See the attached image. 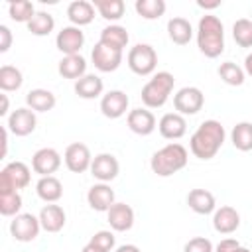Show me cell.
Listing matches in <instances>:
<instances>
[{"label":"cell","instance_id":"obj_1","mask_svg":"<svg viewBox=\"0 0 252 252\" xmlns=\"http://www.w3.org/2000/svg\"><path fill=\"white\" fill-rule=\"evenodd\" d=\"M224 138H226V132L219 120H205L197 126V130L189 140L191 154L199 159H211L222 148Z\"/></svg>","mask_w":252,"mask_h":252},{"label":"cell","instance_id":"obj_2","mask_svg":"<svg viewBox=\"0 0 252 252\" xmlns=\"http://www.w3.org/2000/svg\"><path fill=\"white\" fill-rule=\"evenodd\" d=\"M197 47L209 59H215L224 51V28L217 16H201L197 26Z\"/></svg>","mask_w":252,"mask_h":252},{"label":"cell","instance_id":"obj_3","mask_svg":"<svg viewBox=\"0 0 252 252\" xmlns=\"http://www.w3.org/2000/svg\"><path fill=\"white\" fill-rule=\"evenodd\" d=\"M187 150L185 146L177 144V142H171L167 146H163L161 150H158L152 159H150V167L156 175L159 177H169L177 171H181L185 165H187Z\"/></svg>","mask_w":252,"mask_h":252},{"label":"cell","instance_id":"obj_4","mask_svg":"<svg viewBox=\"0 0 252 252\" xmlns=\"http://www.w3.org/2000/svg\"><path fill=\"white\" fill-rule=\"evenodd\" d=\"M175 85V77L169 71H158L144 87H142V102L148 108H159L167 102Z\"/></svg>","mask_w":252,"mask_h":252},{"label":"cell","instance_id":"obj_5","mask_svg":"<svg viewBox=\"0 0 252 252\" xmlns=\"http://www.w3.org/2000/svg\"><path fill=\"white\" fill-rule=\"evenodd\" d=\"M32 173L30 167L24 161H10L0 171V195L2 193H14L30 185Z\"/></svg>","mask_w":252,"mask_h":252},{"label":"cell","instance_id":"obj_6","mask_svg":"<svg viewBox=\"0 0 252 252\" xmlns=\"http://www.w3.org/2000/svg\"><path fill=\"white\" fill-rule=\"evenodd\" d=\"M158 65V53L150 43H136L128 51V67L136 75H152Z\"/></svg>","mask_w":252,"mask_h":252},{"label":"cell","instance_id":"obj_7","mask_svg":"<svg viewBox=\"0 0 252 252\" xmlns=\"http://www.w3.org/2000/svg\"><path fill=\"white\" fill-rule=\"evenodd\" d=\"M205 104V94L199 87H183L173 96V106L181 116L197 114Z\"/></svg>","mask_w":252,"mask_h":252},{"label":"cell","instance_id":"obj_8","mask_svg":"<svg viewBox=\"0 0 252 252\" xmlns=\"http://www.w3.org/2000/svg\"><path fill=\"white\" fill-rule=\"evenodd\" d=\"M39 230H41L39 217H33L32 213H20L10 222V234L18 242H32V240H35Z\"/></svg>","mask_w":252,"mask_h":252},{"label":"cell","instance_id":"obj_9","mask_svg":"<svg viewBox=\"0 0 252 252\" xmlns=\"http://www.w3.org/2000/svg\"><path fill=\"white\" fill-rule=\"evenodd\" d=\"M63 159H65L67 169L73 173H85L87 169H91V163H93V156H91L89 146H85L81 142L69 144Z\"/></svg>","mask_w":252,"mask_h":252},{"label":"cell","instance_id":"obj_10","mask_svg":"<svg viewBox=\"0 0 252 252\" xmlns=\"http://www.w3.org/2000/svg\"><path fill=\"white\" fill-rule=\"evenodd\" d=\"M91 59L94 63V67L102 73H112L120 67L122 63V51L120 49H114V47H108L104 43H96L91 51Z\"/></svg>","mask_w":252,"mask_h":252},{"label":"cell","instance_id":"obj_11","mask_svg":"<svg viewBox=\"0 0 252 252\" xmlns=\"http://www.w3.org/2000/svg\"><path fill=\"white\" fill-rule=\"evenodd\" d=\"M37 126V116L32 108L28 106H22V108H16L10 116H8V124L6 128L14 134V136H30Z\"/></svg>","mask_w":252,"mask_h":252},{"label":"cell","instance_id":"obj_12","mask_svg":"<svg viewBox=\"0 0 252 252\" xmlns=\"http://www.w3.org/2000/svg\"><path fill=\"white\" fill-rule=\"evenodd\" d=\"M85 43V33L77 26H65L55 37V45L63 55H77Z\"/></svg>","mask_w":252,"mask_h":252},{"label":"cell","instance_id":"obj_13","mask_svg":"<svg viewBox=\"0 0 252 252\" xmlns=\"http://www.w3.org/2000/svg\"><path fill=\"white\" fill-rule=\"evenodd\" d=\"M128 104H130V98L124 91H108L106 94H102L100 98V112L106 116V118H120L126 114L128 110Z\"/></svg>","mask_w":252,"mask_h":252},{"label":"cell","instance_id":"obj_14","mask_svg":"<svg viewBox=\"0 0 252 252\" xmlns=\"http://www.w3.org/2000/svg\"><path fill=\"white\" fill-rule=\"evenodd\" d=\"M59 165H61V156L55 148H39L32 158V169L41 177L55 173Z\"/></svg>","mask_w":252,"mask_h":252},{"label":"cell","instance_id":"obj_15","mask_svg":"<svg viewBox=\"0 0 252 252\" xmlns=\"http://www.w3.org/2000/svg\"><path fill=\"white\" fill-rule=\"evenodd\" d=\"M120 171V163L112 154H98L93 158L91 163V173L94 179H98L100 183H108L112 181Z\"/></svg>","mask_w":252,"mask_h":252},{"label":"cell","instance_id":"obj_16","mask_svg":"<svg viewBox=\"0 0 252 252\" xmlns=\"http://www.w3.org/2000/svg\"><path fill=\"white\" fill-rule=\"evenodd\" d=\"M87 201L93 211L108 213V209L116 203V195L108 183H94L87 193Z\"/></svg>","mask_w":252,"mask_h":252},{"label":"cell","instance_id":"obj_17","mask_svg":"<svg viewBox=\"0 0 252 252\" xmlns=\"http://www.w3.org/2000/svg\"><path fill=\"white\" fill-rule=\"evenodd\" d=\"M128 128L138 136H150L156 130V116L148 108H132L126 116Z\"/></svg>","mask_w":252,"mask_h":252},{"label":"cell","instance_id":"obj_18","mask_svg":"<svg viewBox=\"0 0 252 252\" xmlns=\"http://www.w3.org/2000/svg\"><path fill=\"white\" fill-rule=\"evenodd\" d=\"M106 217H108L110 228L116 232H126L134 226V209L126 203H114L108 209Z\"/></svg>","mask_w":252,"mask_h":252},{"label":"cell","instance_id":"obj_19","mask_svg":"<svg viewBox=\"0 0 252 252\" xmlns=\"http://www.w3.org/2000/svg\"><path fill=\"white\" fill-rule=\"evenodd\" d=\"M158 128H159V134L163 138H167V140H179L187 132V120L179 112H167V114H163L159 118Z\"/></svg>","mask_w":252,"mask_h":252},{"label":"cell","instance_id":"obj_20","mask_svg":"<svg viewBox=\"0 0 252 252\" xmlns=\"http://www.w3.org/2000/svg\"><path fill=\"white\" fill-rule=\"evenodd\" d=\"M213 226L220 234H232L240 226V215L234 207H220L213 213Z\"/></svg>","mask_w":252,"mask_h":252},{"label":"cell","instance_id":"obj_21","mask_svg":"<svg viewBox=\"0 0 252 252\" xmlns=\"http://www.w3.org/2000/svg\"><path fill=\"white\" fill-rule=\"evenodd\" d=\"M65 220H67V215L61 205L49 203L39 211V222L45 232H59L65 226Z\"/></svg>","mask_w":252,"mask_h":252},{"label":"cell","instance_id":"obj_22","mask_svg":"<svg viewBox=\"0 0 252 252\" xmlns=\"http://www.w3.org/2000/svg\"><path fill=\"white\" fill-rule=\"evenodd\" d=\"M187 205L197 215H211L217 211L215 195L207 189H191L187 193Z\"/></svg>","mask_w":252,"mask_h":252},{"label":"cell","instance_id":"obj_23","mask_svg":"<svg viewBox=\"0 0 252 252\" xmlns=\"http://www.w3.org/2000/svg\"><path fill=\"white\" fill-rule=\"evenodd\" d=\"M67 18L77 28L91 24L94 20V4L93 2H87V0H73L67 6Z\"/></svg>","mask_w":252,"mask_h":252},{"label":"cell","instance_id":"obj_24","mask_svg":"<svg viewBox=\"0 0 252 252\" xmlns=\"http://www.w3.org/2000/svg\"><path fill=\"white\" fill-rule=\"evenodd\" d=\"M57 71L65 79L79 81L81 77L87 75V61H85V57L81 53H77V55H63V59L57 65Z\"/></svg>","mask_w":252,"mask_h":252},{"label":"cell","instance_id":"obj_25","mask_svg":"<svg viewBox=\"0 0 252 252\" xmlns=\"http://www.w3.org/2000/svg\"><path fill=\"white\" fill-rule=\"evenodd\" d=\"M35 193L45 203H57L63 197V183L55 175L39 177V181L35 183Z\"/></svg>","mask_w":252,"mask_h":252},{"label":"cell","instance_id":"obj_26","mask_svg":"<svg viewBox=\"0 0 252 252\" xmlns=\"http://www.w3.org/2000/svg\"><path fill=\"white\" fill-rule=\"evenodd\" d=\"M102 91H104V83H102V79L98 75L87 73L85 77H81L79 81H75V93L81 98H87V100L96 98V96L102 94Z\"/></svg>","mask_w":252,"mask_h":252},{"label":"cell","instance_id":"obj_27","mask_svg":"<svg viewBox=\"0 0 252 252\" xmlns=\"http://www.w3.org/2000/svg\"><path fill=\"white\" fill-rule=\"evenodd\" d=\"M167 35L173 43L177 45H187L193 37V28L189 24V20L181 18V16H175L167 22Z\"/></svg>","mask_w":252,"mask_h":252},{"label":"cell","instance_id":"obj_28","mask_svg":"<svg viewBox=\"0 0 252 252\" xmlns=\"http://www.w3.org/2000/svg\"><path fill=\"white\" fill-rule=\"evenodd\" d=\"M128 39H130V35H128V30L124 28V26H120V24H110V26H106V28H102V32H100V43H104V45H108V47H114V49H124L126 45H128Z\"/></svg>","mask_w":252,"mask_h":252},{"label":"cell","instance_id":"obj_29","mask_svg":"<svg viewBox=\"0 0 252 252\" xmlns=\"http://www.w3.org/2000/svg\"><path fill=\"white\" fill-rule=\"evenodd\" d=\"M57 98L51 91L47 89H32L28 94H26V104L28 108H32L33 112H47L55 106Z\"/></svg>","mask_w":252,"mask_h":252},{"label":"cell","instance_id":"obj_30","mask_svg":"<svg viewBox=\"0 0 252 252\" xmlns=\"http://www.w3.org/2000/svg\"><path fill=\"white\" fill-rule=\"evenodd\" d=\"M230 142L240 152L252 150V122H238L230 132Z\"/></svg>","mask_w":252,"mask_h":252},{"label":"cell","instance_id":"obj_31","mask_svg":"<svg viewBox=\"0 0 252 252\" xmlns=\"http://www.w3.org/2000/svg\"><path fill=\"white\" fill-rule=\"evenodd\" d=\"M28 26V32L41 37V35H49L55 28V20L49 12H35V16L26 24Z\"/></svg>","mask_w":252,"mask_h":252},{"label":"cell","instance_id":"obj_32","mask_svg":"<svg viewBox=\"0 0 252 252\" xmlns=\"http://www.w3.org/2000/svg\"><path fill=\"white\" fill-rule=\"evenodd\" d=\"M24 83V75L18 67L14 65H2L0 67V89L4 93H10V91H18Z\"/></svg>","mask_w":252,"mask_h":252},{"label":"cell","instance_id":"obj_33","mask_svg":"<svg viewBox=\"0 0 252 252\" xmlns=\"http://www.w3.org/2000/svg\"><path fill=\"white\" fill-rule=\"evenodd\" d=\"M93 4L98 10V14L108 22L120 20L124 16V10H126V4L122 0H94Z\"/></svg>","mask_w":252,"mask_h":252},{"label":"cell","instance_id":"obj_34","mask_svg":"<svg viewBox=\"0 0 252 252\" xmlns=\"http://www.w3.org/2000/svg\"><path fill=\"white\" fill-rule=\"evenodd\" d=\"M8 14L14 22H20V24H28L33 16H35V8L30 0H14L8 4Z\"/></svg>","mask_w":252,"mask_h":252},{"label":"cell","instance_id":"obj_35","mask_svg":"<svg viewBox=\"0 0 252 252\" xmlns=\"http://www.w3.org/2000/svg\"><path fill=\"white\" fill-rule=\"evenodd\" d=\"M138 16L144 20H158L165 12V2L163 0H136L134 4Z\"/></svg>","mask_w":252,"mask_h":252},{"label":"cell","instance_id":"obj_36","mask_svg":"<svg viewBox=\"0 0 252 252\" xmlns=\"http://www.w3.org/2000/svg\"><path fill=\"white\" fill-rule=\"evenodd\" d=\"M244 69L242 67H238L236 63H232V61H224V63H220L219 65V77L226 83V85H230V87H240L242 83H244Z\"/></svg>","mask_w":252,"mask_h":252},{"label":"cell","instance_id":"obj_37","mask_svg":"<svg viewBox=\"0 0 252 252\" xmlns=\"http://www.w3.org/2000/svg\"><path fill=\"white\" fill-rule=\"evenodd\" d=\"M232 37L240 47H252V20L240 18L232 24Z\"/></svg>","mask_w":252,"mask_h":252},{"label":"cell","instance_id":"obj_38","mask_svg":"<svg viewBox=\"0 0 252 252\" xmlns=\"http://www.w3.org/2000/svg\"><path fill=\"white\" fill-rule=\"evenodd\" d=\"M20 209H22V195L18 191L0 195V213L4 217H16L20 215Z\"/></svg>","mask_w":252,"mask_h":252},{"label":"cell","instance_id":"obj_39","mask_svg":"<svg viewBox=\"0 0 252 252\" xmlns=\"http://www.w3.org/2000/svg\"><path fill=\"white\" fill-rule=\"evenodd\" d=\"M114 234L110 232V230H98V232H94L93 236H91V240H89V244H93V246H96V248H100V250H104V252H110L112 248H114Z\"/></svg>","mask_w":252,"mask_h":252},{"label":"cell","instance_id":"obj_40","mask_svg":"<svg viewBox=\"0 0 252 252\" xmlns=\"http://www.w3.org/2000/svg\"><path fill=\"white\" fill-rule=\"evenodd\" d=\"M183 252H215V246L209 238L195 236V238L187 240V244L183 246Z\"/></svg>","mask_w":252,"mask_h":252},{"label":"cell","instance_id":"obj_41","mask_svg":"<svg viewBox=\"0 0 252 252\" xmlns=\"http://www.w3.org/2000/svg\"><path fill=\"white\" fill-rule=\"evenodd\" d=\"M10 45H12V32H10L8 26L2 24L0 26V51L6 53L10 49Z\"/></svg>","mask_w":252,"mask_h":252},{"label":"cell","instance_id":"obj_42","mask_svg":"<svg viewBox=\"0 0 252 252\" xmlns=\"http://www.w3.org/2000/svg\"><path fill=\"white\" fill-rule=\"evenodd\" d=\"M238 246H240L238 240H234V238H222V240L215 246V252H234Z\"/></svg>","mask_w":252,"mask_h":252},{"label":"cell","instance_id":"obj_43","mask_svg":"<svg viewBox=\"0 0 252 252\" xmlns=\"http://www.w3.org/2000/svg\"><path fill=\"white\" fill-rule=\"evenodd\" d=\"M197 6H199V8H205V10H213V8H219L220 2H219V0H215V2H203V0H199Z\"/></svg>","mask_w":252,"mask_h":252},{"label":"cell","instance_id":"obj_44","mask_svg":"<svg viewBox=\"0 0 252 252\" xmlns=\"http://www.w3.org/2000/svg\"><path fill=\"white\" fill-rule=\"evenodd\" d=\"M6 152H8V128L4 126L2 128V158L6 156Z\"/></svg>","mask_w":252,"mask_h":252},{"label":"cell","instance_id":"obj_45","mask_svg":"<svg viewBox=\"0 0 252 252\" xmlns=\"http://www.w3.org/2000/svg\"><path fill=\"white\" fill-rule=\"evenodd\" d=\"M116 252H142V250L136 244H122V246L116 248Z\"/></svg>","mask_w":252,"mask_h":252},{"label":"cell","instance_id":"obj_46","mask_svg":"<svg viewBox=\"0 0 252 252\" xmlns=\"http://www.w3.org/2000/svg\"><path fill=\"white\" fill-rule=\"evenodd\" d=\"M244 73H248L252 77V53H248L244 59Z\"/></svg>","mask_w":252,"mask_h":252},{"label":"cell","instance_id":"obj_47","mask_svg":"<svg viewBox=\"0 0 252 252\" xmlns=\"http://www.w3.org/2000/svg\"><path fill=\"white\" fill-rule=\"evenodd\" d=\"M0 98H2V108H0V114H2V116H6V114H8V96H6V94H0Z\"/></svg>","mask_w":252,"mask_h":252},{"label":"cell","instance_id":"obj_48","mask_svg":"<svg viewBox=\"0 0 252 252\" xmlns=\"http://www.w3.org/2000/svg\"><path fill=\"white\" fill-rule=\"evenodd\" d=\"M81 252H104V250H100V248H96V246H93V244H87Z\"/></svg>","mask_w":252,"mask_h":252},{"label":"cell","instance_id":"obj_49","mask_svg":"<svg viewBox=\"0 0 252 252\" xmlns=\"http://www.w3.org/2000/svg\"><path fill=\"white\" fill-rule=\"evenodd\" d=\"M234 252H250V250H248V248H244V246H238Z\"/></svg>","mask_w":252,"mask_h":252}]
</instances>
